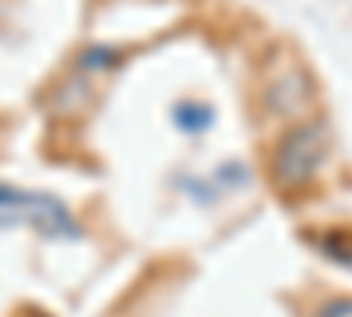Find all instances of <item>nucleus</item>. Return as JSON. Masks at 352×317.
<instances>
[{"label": "nucleus", "instance_id": "5", "mask_svg": "<svg viewBox=\"0 0 352 317\" xmlns=\"http://www.w3.org/2000/svg\"><path fill=\"white\" fill-rule=\"evenodd\" d=\"M320 254H328L331 261H342L352 268V237H328V240H320Z\"/></svg>", "mask_w": 352, "mask_h": 317}, {"label": "nucleus", "instance_id": "3", "mask_svg": "<svg viewBox=\"0 0 352 317\" xmlns=\"http://www.w3.org/2000/svg\"><path fill=\"white\" fill-rule=\"evenodd\" d=\"M212 120H215V113L201 102H176V109H173V124L187 134H204L212 127Z\"/></svg>", "mask_w": 352, "mask_h": 317}, {"label": "nucleus", "instance_id": "6", "mask_svg": "<svg viewBox=\"0 0 352 317\" xmlns=\"http://www.w3.org/2000/svg\"><path fill=\"white\" fill-rule=\"evenodd\" d=\"M317 317H352V300L349 296H338V300H328L317 307Z\"/></svg>", "mask_w": 352, "mask_h": 317}, {"label": "nucleus", "instance_id": "2", "mask_svg": "<svg viewBox=\"0 0 352 317\" xmlns=\"http://www.w3.org/2000/svg\"><path fill=\"white\" fill-rule=\"evenodd\" d=\"M331 152V134L320 120H307L300 127H292L289 134H282V141L275 145L272 155V173L278 187H300L307 184L314 173L324 166Z\"/></svg>", "mask_w": 352, "mask_h": 317}, {"label": "nucleus", "instance_id": "1", "mask_svg": "<svg viewBox=\"0 0 352 317\" xmlns=\"http://www.w3.org/2000/svg\"><path fill=\"white\" fill-rule=\"evenodd\" d=\"M0 226H32L39 233L60 240L81 237V226L64 201L43 190H18L11 184H0Z\"/></svg>", "mask_w": 352, "mask_h": 317}, {"label": "nucleus", "instance_id": "4", "mask_svg": "<svg viewBox=\"0 0 352 317\" xmlns=\"http://www.w3.org/2000/svg\"><path fill=\"white\" fill-rule=\"evenodd\" d=\"M120 56H116V50L113 46H88L81 56H78V67H85V71H99V67H113Z\"/></svg>", "mask_w": 352, "mask_h": 317}]
</instances>
